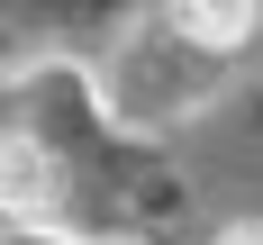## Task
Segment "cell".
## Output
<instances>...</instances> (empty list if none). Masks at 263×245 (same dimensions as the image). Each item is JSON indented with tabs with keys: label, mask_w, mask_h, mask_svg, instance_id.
<instances>
[{
	"label": "cell",
	"mask_w": 263,
	"mask_h": 245,
	"mask_svg": "<svg viewBox=\"0 0 263 245\" xmlns=\"http://www.w3.org/2000/svg\"><path fill=\"white\" fill-rule=\"evenodd\" d=\"M0 209L9 218H46L54 209V155L36 136H0Z\"/></svg>",
	"instance_id": "obj_1"
},
{
	"label": "cell",
	"mask_w": 263,
	"mask_h": 245,
	"mask_svg": "<svg viewBox=\"0 0 263 245\" xmlns=\"http://www.w3.org/2000/svg\"><path fill=\"white\" fill-rule=\"evenodd\" d=\"M173 27H182L191 46H245V36H254L263 27V0H173Z\"/></svg>",
	"instance_id": "obj_2"
},
{
	"label": "cell",
	"mask_w": 263,
	"mask_h": 245,
	"mask_svg": "<svg viewBox=\"0 0 263 245\" xmlns=\"http://www.w3.org/2000/svg\"><path fill=\"white\" fill-rule=\"evenodd\" d=\"M209 245H263V227H218Z\"/></svg>",
	"instance_id": "obj_3"
}]
</instances>
